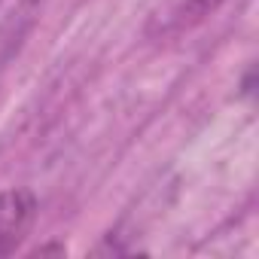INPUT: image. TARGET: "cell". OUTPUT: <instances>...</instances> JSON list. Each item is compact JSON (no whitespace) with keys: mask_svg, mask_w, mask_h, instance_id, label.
Wrapping results in <instances>:
<instances>
[{"mask_svg":"<svg viewBox=\"0 0 259 259\" xmlns=\"http://www.w3.org/2000/svg\"><path fill=\"white\" fill-rule=\"evenodd\" d=\"M226 0H168L156 16V28L162 34H177L186 28H195L207 16H213Z\"/></svg>","mask_w":259,"mask_h":259,"instance_id":"7a4b0ae2","label":"cell"},{"mask_svg":"<svg viewBox=\"0 0 259 259\" xmlns=\"http://www.w3.org/2000/svg\"><path fill=\"white\" fill-rule=\"evenodd\" d=\"M37 220V198L31 189L0 192V256H10Z\"/></svg>","mask_w":259,"mask_h":259,"instance_id":"6da1fadb","label":"cell"}]
</instances>
